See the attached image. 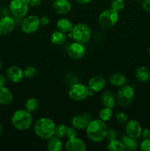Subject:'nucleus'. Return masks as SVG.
<instances>
[{
    "mask_svg": "<svg viewBox=\"0 0 150 151\" xmlns=\"http://www.w3.org/2000/svg\"><path fill=\"white\" fill-rule=\"evenodd\" d=\"M26 1L31 7H38L42 3V0H26Z\"/></svg>",
    "mask_w": 150,
    "mask_h": 151,
    "instance_id": "obj_37",
    "label": "nucleus"
},
{
    "mask_svg": "<svg viewBox=\"0 0 150 151\" xmlns=\"http://www.w3.org/2000/svg\"><path fill=\"white\" fill-rule=\"evenodd\" d=\"M69 36L71 37L74 41L86 44L91 38V30L89 27L84 23H78L74 25Z\"/></svg>",
    "mask_w": 150,
    "mask_h": 151,
    "instance_id": "obj_4",
    "label": "nucleus"
},
{
    "mask_svg": "<svg viewBox=\"0 0 150 151\" xmlns=\"http://www.w3.org/2000/svg\"><path fill=\"white\" fill-rule=\"evenodd\" d=\"M1 68H2V62H1V60H0V70L1 69Z\"/></svg>",
    "mask_w": 150,
    "mask_h": 151,
    "instance_id": "obj_43",
    "label": "nucleus"
},
{
    "mask_svg": "<svg viewBox=\"0 0 150 151\" xmlns=\"http://www.w3.org/2000/svg\"><path fill=\"white\" fill-rule=\"evenodd\" d=\"M125 1L124 0H112L110 2V8L113 9L117 12H120L124 8Z\"/></svg>",
    "mask_w": 150,
    "mask_h": 151,
    "instance_id": "obj_30",
    "label": "nucleus"
},
{
    "mask_svg": "<svg viewBox=\"0 0 150 151\" xmlns=\"http://www.w3.org/2000/svg\"><path fill=\"white\" fill-rule=\"evenodd\" d=\"M39 106L40 103L38 99L35 97H30L25 103V109L30 113H34L38 111Z\"/></svg>",
    "mask_w": 150,
    "mask_h": 151,
    "instance_id": "obj_26",
    "label": "nucleus"
},
{
    "mask_svg": "<svg viewBox=\"0 0 150 151\" xmlns=\"http://www.w3.org/2000/svg\"><path fill=\"white\" fill-rule=\"evenodd\" d=\"M136 1H142V2H143V1H144V0H136Z\"/></svg>",
    "mask_w": 150,
    "mask_h": 151,
    "instance_id": "obj_45",
    "label": "nucleus"
},
{
    "mask_svg": "<svg viewBox=\"0 0 150 151\" xmlns=\"http://www.w3.org/2000/svg\"><path fill=\"white\" fill-rule=\"evenodd\" d=\"M56 125L52 119L47 117H41L35 122L34 125V132L35 135L42 139H46L54 136Z\"/></svg>",
    "mask_w": 150,
    "mask_h": 151,
    "instance_id": "obj_2",
    "label": "nucleus"
},
{
    "mask_svg": "<svg viewBox=\"0 0 150 151\" xmlns=\"http://www.w3.org/2000/svg\"><path fill=\"white\" fill-rule=\"evenodd\" d=\"M92 0H76V3L79 4H86L90 3Z\"/></svg>",
    "mask_w": 150,
    "mask_h": 151,
    "instance_id": "obj_41",
    "label": "nucleus"
},
{
    "mask_svg": "<svg viewBox=\"0 0 150 151\" xmlns=\"http://www.w3.org/2000/svg\"><path fill=\"white\" fill-rule=\"evenodd\" d=\"M13 95L11 91L7 87H0V105L8 106L13 102Z\"/></svg>",
    "mask_w": 150,
    "mask_h": 151,
    "instance_id": "obj_19",
    "label": "nucleus"
},
{
    "mask_svg": "<svg viewBox=\"0 0 150 151\" xmlns=\"http://www.w3.org/2000/svg\"><path fill=\"white\" fill-rule=\"evenodd\" d=\"M66 149L68 151H85L86 145L81 139L76 137L69 139L66 143Z\"/></svg>",
    "mask_w": 150,
    "mask_h": 151,
    "instance_id": "obj_17",
    "label": "nucleus"
},
{
    "mask_svg": "<svg viewBox=\"0 0 150 151\" xmlns=\"http://www.w3.org/2000/svg\"><path fill=\"white\" fill-rule=\"evenodd\" d=\"M112 116H113V111H112V109H110V108L104 107V108H102L99 112V119L104 121V122H107V121L110 120L111 119Z\"/></svg>",
    "mask_w": 150,
    "mask_h": 151,
    "instance_id": "obj_28",
    "label": "nucleus"
},
{
    "mask_svg": "<svg viewBox=\"0 0 150 151\" xmlns=\"http://www.w3.org/2000/svg\"><path fill=\"white\" fill-rule=\"evenodd\" d=\"M122 143L124 145L125 149L129 151L136 150L138 148V143L137 142L136 139L132 138L126 134L121 137Z\"/></svg>",
    "mask_w": 150,
    "mask_h": 151,
    "instance_id": "obj_23",
    "label": "nucleus"
},
{
    "mask_svg": "<svg viewBox=\"0 0 150 151\" xmlns=\"http://www.w3.org/2000/svg\"><path fill=\"white\" fill-rule=\"evenodd\" d=\"M32 113L26 109L16 111L11 116V123L18 131H26L32 125Z\"/></svg>",
    "mask_w": 150,
    "mask_h": 151,
    "instance_id": "obj_3",
    "label": "nucleus"
},
{
    "mask_svg": "<svg viewBox=\"0 0 150 151\" xmlns=\"http://www.w3.org/2000/svg\"><path fill=\"white\" fill-rule=\"evenodd\" d=\"M52 9L57 14L66 15L71 10V4L69 0H55L52 3Z\"/></svg>",
    "mask_w": 150,
    "mask_h": 151,
    "instance_id": "obj_15",
    "label": "nucleus"
},
{
    "mask_svg": "<svg viewBox=\"0 0 150 151\" xmlns=\"http://www.w3.org/2000/svg\"><path fill=\"white\" fill-rule=\"evenodd\" d=\"M63 148V142L61 139L53 136L48 139L47 149L49 151H60Z\"/></svg>",
    "mask_w": 150,
    "mask_h": 151,
    "instance_id": "obj_22",
    "label": "nucleus"
},
{
    "mask_svg": "<svg viewBox=\"0 0 150 151\" xmlns=\"http://www.w3.org/2000/svg\"><path fill=\"white\" fill-rule=\"evenodd\" d=\"M109 82L113 86L120 88V87L123 86L124 85L126 84V78L121 73L115 72V73H113L110 76V78H109Z\"/></svg>",
    "mask_w": 150,
    "mask_h": 151,
    "instance_id": "obj_20",
    "label": "nucleus"
},
{
    "mask_svg": "<svg viewBox=\"0 0 150 151\" xmlns=\"http://www.w3.org/2000/svg\"><path fill=\"white\" fill-rule=\"evenodd\" d=\"M49 22L50 20L49 19V17H47V16H42V17L40 19V24H41V25H42V26H46V25L49 24Z\"/></svg>",
    "mask_w": 150,
    "mask_h": 151,
    "instance_id": "obj_38",
    "label": "nucleus"
},
{
    "mask_svg": "<svg viewBox=\"0 0 150 151\" xmlns=\"http://www.w3.org/2000/svg\"><path fill=\"white\" fill-rule=\"evenodd\" d=\"M7 83V78L3 75H0V87L5 86Z\"/></svg>",
    "mask_w": 150,
    "mask_h": 151,
    "instance_id": "obj_40",
    "label": "nucleus"
},
{
    "mask_svg": "<svg viewBox=\"0 0 150 151\" xmlns=\"http://www.w3.org/2000/svg\"><path fill=\"white\" fill-rule=\"evenodd\" d=\"M140 149L143 151H150V139L143 140L140 144Z\"/></svg>",
    "mask_w": 150,
    "mask_h": 151,
    "instance_id": "obj_33",
    "label": "nucleus"
},
{
    "mask_svg": "<svg viewBox=\"0 0 150 151\" xmlns=\"http://www.w3.org/2000/svg\"><path fill=\"white\" fill-rule=\"evenodd\" d=\"M37 75V69L34 66H29L24 70V75L26 78H32Z\"/></svg>",
    "mask_w": 150,
    "mask_h": 151,
    "instance_id": "obj_31",
    "label": "nucleus"
},
{
    "mask_svg": "<svg viewBox=\"0 0 150 151\" xmlns=\"http://www.w3.org/2000/svg\"><path fill=\"white\" fill-rule=\"evenodd\" d=\"M107 149L109 151H124L126 150L124 145L121 141L116 139L108 142Z\"/></svg>",
    "mask_w": 150,
    "mask_h": 151,
    "instance_id": "obj_27",
    "label": "nucleus"
},
{
    "mask_svg": "<svg viewBox=\"0 0 150 151\" xmlns=\"http://www.w3.org/2000/svg\"><path fill=\"white\" fill-rule=\"evenodd\" d=\"M116 137H117V133L115 131L114 129L111 128V129H108L107 133V136H106V139L108 142L112 141V140L116 139Z\"/></svg>",
    "mask_w": 150,
    "mask_h": 151,
    "instance_id": "obj_35",
    "label": "nucleus"
},
{
    "mask_svg": "<svg viewBox=\"0 0 150 151\" xmlns=\"http://www.w3.org/2000/svg\"><path fill=\"white\" fill-rule=\"evenodd\" d=\"M119 20V12L109 8L101 12L98 17V23L104 29H110L114 27Z\"/></svg>",
    "mask_w": 150,
    "mask_h": 151,
    "instance_id": "obj_5",
    "label": "nucleus"
},
{
    "mask_svg": "<svg viewBox=\"0 0 150 151\" xmlns=\"http://www.w3.org/2000/svg\"><path fill=\"white\" fill-rule=\"evenodd\" d=\"M141 136H142L144 139H150V130L148 128L142 130L141 132Z\"/></svg>",
    "mask_w": 150,
    "mask_h": 151,
    "instance_id": "obj_39",
    "label": "nucleus"
},
{
    "mask_svg": "<svg viewBox=\"0 0 150 151\" xmlns=\"http://www.w3.org/2000/svg\"><path fill=\"white\" fill-rule=\"evenodd\" d=\"M40 25V18L35 15H31L24 19L21 25V29L24 33L32 34L38 30Z\"/></svg>",
    "mask_w": 150,
    "mask_h": 151,
    "instance_id": "obj_9",
    "label": "nucleus"
},
{
    "mask_svg": "<svg viewBox=\"0 0 150 151\" xmlns=\"http://www.w3.org/2000/svg\"><path fill=\"white\" fill-rule=\"evenodd\" d=\"M5 76L8 81L14 83H20L24 78V71L18 66H11L7 68L5 72Z\"/></svg>",
    "mask_w": 150,
    "mask_h": 151,
    "instance_id": "obj_13",
    "label": "nucleus"
},
{
    "mask_svg": "<svg viewBox=\"0 0 150 151\" xmlns=\"http://www.w3.org/2000/svg\"><path fill=\"white\" fill-rule=\"evenodd\" d=\"M92 119V116L89 113L77 114L72 118L71 125L76 130H84L87 128Z\"/></svg>",
    "mask_w": 150,
    "mask_h": 151,
    "instance_id": "obj_11",
    "label": "nucleus"
},
{
    "mask_svg": "<svg viewBox=\"0 0 150 151\" xmlns=\"http://www.w3.org/2000/svg\"><path fill=\"white\" fill-rule=\"evenodd\" d=\"M107 128L105 122L100 119H92L85 128L86 136L94 142H100L106 138Z\"/></svg>",
    "mask_w": 150,
    "mask_h": 151,
    "instance_id": "obj_1",
    "label": "nucleus"
},
{
    "mask_svg": "<svg viewBox=\"0 0 150 151\" xmlns=\"http://www.w3.org/2000/svg\"><path fill=\"white\" fill-rule=\"evenodd\" d=\"M73 26L74 25L72 24L71 21L68 19H66V18H61L57 22V29L61 31V32H65V33L71 32Z\"/></svg>",
    "mask_w": 150,
    "mask_h": 151,
    "instance_id": "obj_24",
    "label": "nucleus"
},
{
    "mask_svg": "<svg viewBox=\"0 0 150 151\" xmlns=\"http://www.w3.org/2000/svg\"><path fill=\"white\" fill-rule=\"evenodd\" d=\"M50 1H55V0H50Z\"/></svg>",
    "mask_w": 150,
    "mask_h": 151,
    "instance_id": "obj_46",
    "label": "nucleus"
},
{
    "mask_svg": "<svg viewBox=\"0 0 150 151\" xmlns=\"http://www.w3.org/2000/svg\"><path fill=\"white\" fill-rule=\"evenodd\" d=\"M101 103L104 107L114 109L116 104V97L111 91H104L101 94Z\"/></svg>",
    "mask_w": 150,
    "mask_h": 151,
    "instance_id": "obj_18",
    "label": "nucleus"
},
{
    "mask_svg": "<svg viewBox=\"0 0 150 151\" xmlns=\"http://www.w3.org/2000/svg\"><path fill=\"white\" fill-rule=\"evenodd\" d=\"M135 98V90L130 85L125 84L120 87L116 94V101L121 106H127L130 105Z\"/></svg>",
    "mask_w": 150,
    "mask_h": 151,
    "instance_id": "obj_6",
    "label": "nucleus"
},
{
    "mask_svg": "<svg viewBox=\"0 0 150 151\" xmlns=\"http://www.w3.org/2000/svg\"><path fill=\"white\" fill-rule=\"evenodd\" d=\"M136 79L141 83H146L150 79V71L146 66H140L135 72Z\"/></svg>",
    "mask_w": 150,
    "mask_h": 151,
    "instance_id": "obj_21",
    "label": "nucleus"
},
{
    "mask_svg": "<svg viewBox=\"0 0 150 151\" xmlns=\"http://www.w3.org/2000/svg\"><path fill=\"white\" fill-rule=\"evenodd\" d=\"M142 8L145 12L150 13V0H144L143 1Z\"/></svg>",
    "mask_w": 150,
    "mask_h": 151,
    "instance_id": "obj_36",
    "label": "nucleus"
},
{
    "mask_svg": "<svg viewBox=\"0 0 150 151\" xmlns=\"http://www.w3.org/2000/svg\"><path fill=\"white\" fill-rule=\"evenodd\" d=\"M16 22L11 16H4L0 19V35H7L13 32Z\"/></svg>",
    "mask_w": 150,
    "mask_h": 151,
    "instance_id": "obj_14",
    "label": "nucleus"
},
{
    "mask_svg": "<svg viewBox=\"0 0 150 151\" xmlns=\"http://www.w3.org/2000/svg\"><path fill=\"white\" fill-rule=\"evenodd\" d=\"M149 55H150V46H149Z\"/></svg>",
    "mask_w": 150,
    "mask_h": 151,
    "instance_id": "obj_44",
    "label": "nucleus"
},
{
    "mask_svg": "<svg viewBox=\"0 0 150 151\" xmlns=\"http://www.w3.org/2000/svg\"><path fill=\"white\" fill-rule=\"evenodd\" d=\"M50 41L54 45H61L66 41V33L57 29L51 33L50 36Z\"/></svg>",
    "mask_w": 150,
    "mask_h": 151,
    "instance_id": "obj_25",
    "label": "nucleus"
},
{
    "mask_svg": "<svg viewBox=\"0 0 150 151\" xmlns=\"http://www.w3.org/2000/svg\"><path fill=\"white\" fill-rule=\"evenodd\" d=\"M116 118L118 122L121 124V125H125L128 122V120H129L128 115L126 113L122 111L118 112L116 115Z\"/></svg>",
    "mask_w": 150,
    "mask_h": 151,
    "instance_id": "obj_32",
    "label": "nucleus"
},
{
    "mask_svg": "<svg viewBox=\"0 0 150 151\" xmlns=\"http://www.w3.org/2000/svg\"><path fill=\"white\" fill-rule=\"evenodd\" d=\"M106 86V81L103 77L94 76L88 81V86L91 91L94 92H99L102 91Z\"/></svg>",
    "mask_w": 150,
    "mask_h": 151,
    "instance_id": "obj_16",
    "label": "nucleus"
},
{
    "mask_svg": "<svg viewBox=\"0 0 150 151\" xmlns=\"http://www.w3.org/2000/svg\"><path fill=\"white\" fill-rule=\"evenodd\" d=\"M29 4L26 0H11L9 9L13 16L16 18H23L29 11Z\"/></svg>",
    "mask_w": 150,
    "mask_h": 151,
    "instance_id": "obj_8",
    "label": "nucleus"
},
{
    "mask_svg": "<svg viewBox=\"0 0 150 151\" xmlns=\"http://www.w3.org/2000/svg\"><path fill=\"white\" fill-rule=\"evenodd\" d=\"M66 133H67V127L66 125L63 124H59V125H56L54 136L62 139L66 137Z\"/></svg>",
    "mask_w": 150,
    "mask_h": 151,
    "instance_id": "obj_29",
    "label": "nucleus"
},
{
    "mask_svg": "<svg viewBox=\"0 0 150 151\" xmlns=\"http://www.w3.org/2000/svg\"><path fill=\"white\" fill-rule=\"evenodd\" d=\"M92 92L85 84L75 83L70 87L68 94L72 100L79 102L86 99L88 96L92 95Z\"/></svg>",
    "mask_w": 150,
    "mask_h": 151,
    "instance_id": "obj_7",
    "label": "nucleus"
},
{
    "mask_svg": "<svg viewBox=\"0 0 150 151\" xmlns=\"http://www.w3.org/2000/svg\"><path fill=\"white\" fill-rule=\"evenodd\" d=\"M68 55L74 60H79L85 55V48L83 44L74 41L69 46L67 50Z\"/></svg>",
    "mask_w": 150,
    "mask_h": 151,
    "instance_id": "obj_10",
    "label": "nucleus"
},
{
    "mask_svg": "<svg viewBox=\"0 0 150 151\" xmlns=\"http://www.w3.org/2000/svg\"><path fill=\"white\" fill-rule=\"evenodd\" d=\"M125 132L127 136L137 139L141 137L142 132L141 124L135 119L128 120L125 124Z\"/></svg>",
    "mask_w": 150,
    "mask_h": 151,
    "instance_id": "obj_12",
    "label": "nucleus"
},
{
    "mask_svg": "<svg viewBox=\"0 0 150 151\" xmlns=\"http://www.w3.org/2000/svg\"><path fill=\"white\" fill-rule=\"evenodd\" d=\"M2 131H3V127H2V125L1 124V122H0V135L2 134Z\"/></svg>",
    "mask_w": 150,
    "mask_h": 151,
    "instance_id": "obj_42",
    "label": "nucleus"
},
{
    "mask_svg": "<svg viewBox=\"0 0 150 151\" xmlns=\"http://www.w3.org/2000/svg\"><path fill=\"white\" fill-rule=\"evenodd\" d=\"M77 135L76 129L74 127H67V133H66V137L68 139H71L76 137Z\"/></svg>",
    "mask_w": 150,
    "mask_h": 151,
    "instance_id": "obj_34",
    "label": "nucleus"
}]
</instances>
